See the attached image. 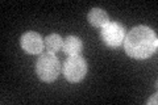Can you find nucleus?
Listing matches in <instances>:
<instances>
[{
	"label": "nucleus",
	"mask_w": 158,
	"mask_h": 105,
	"mask_svg": "<svg viewBox=\"0 0 158 105\" xmlns=\"http://www.w3.org/2000/svg\"><path fill=\"white\" fill-rule=\"evenodd\" d=\"M158 39L149 26L133 28L124 38V49L129 57L135 59H146L157 51Z\"/></svg>",
	"instance_id": "f257e3e1"
},
{
	"label": "nucleus",
	"mask_w": 158,
	"mask_h": 105,
	"mask_svg": "<svg viewBox=\"0 0 158 105\" xmlns=\"http://www.w3.org/2000/svg\"><path fill=\"white\" fill-rule=\"evenodd\" d=\"M61 72V63L58 58L52 53L42 54L36 62V74L42 82L52 83L58 78Z\"/></svg>",
	"instance_id": "f03ea898"
},
{
	"label": "nucleus",
	"mask_w": 158,
	"mask_h": 105,
	"mask_svg": "<svg viewBox=\"0 0 158 105\" xmlns=\"http://www.w3.org/2000/svg\"><path fill=\"white\" fill-rule=\"evenodd\" d=\"M87 74V63L81 55L69 57L63 63V75L70 83H79Z\"/></svg>",
	"instance_id": "7ed1b4c3"
},
{
	"label": "nucleus",
	"mask_w": 158,
	"mask_h": 105,
	"mask_svg": "<svg viewBox=\"0 0 158 105\" xmlns=\"http://www.w3.org/2000/svg\"><path fill=\"white\" fill-rule=\"evenodd\" d=\"M102 41L110 47H117L124 42L125 38V29L121 24L110 21L106 26L102 28L100 32Z\"/></svg>",
	"instance_id": "20e7f679"
},
{
	"label": "nucleus",
	"mask_w": 158,
	"mask_h": 105,
	"mask_svg": "<svg viewBox=\"0 0 158 105\" xmlns=\"http://www.w3.org/2000/svg\"><path fill=\"white\" fill-rule=\"evenodd\" d=\"M21 47L28 54H40L44 50V39L36 32H27L21 37Z\"/></svg>",
	"instance_id": "39448f33"
},
{
	"label": "nucleus",
	"mask_w": 158,
	"mask_h": 105,
	"mask_svg": "<svg viewBox=\"0 0 158 105\" xmlns=\"http://www.w3.org/2000/svg\"><path fill=\"white\" fill-rule=\"evenodd\" d=\"M82 39L77 36H69L63 39L62 50L63 53H66L69 57L71 55H79V53L82 51Z\"/></svg>",
	"instance_id": "423d86ee"
},
{
	"label": "nucleus",
	"mask_w": 158,
	"mask_h": 105,
	"mask_svg": "<svg viewBox=\"0 0 158 105\" xmlns=\"http://www.w3.org/2000/svg\"><path fill=\"white\" fill-rule=\"evenodd\" d=\"M88 21L92 26L95 28H103L110 22V17L108 13L102 8H92L90 13H88Z\"/></svg>",
	"instance_id": "0eeeda50"
},
{
	"label": "nucleus",
	"mask_w": 158,
	"mask_h": 105,
	"mask_svg": "<svg viewBox=\"0 0 158 105\" xmlns=\"http://www.w3.org/2000/svg\"><path fill=\"white\" fill-rule=\"evenodd\" d=\"M44 43H45V47L48 50V53H57L59 51V50L62 49V45H63V39L61 38V36L59 34H49V36L45 38V41H44Z\"/></svg>",
	"instance_id": "6e6552de"
},
{
	"label": "nucleus",
	"mask_w": 158,
	"mask_h": 105,
	"mask_svg": "<svg viewBox=\"0 0 158 105\" xmlns=\"http://www.w3.org/2000/svg\"><path fill=\"white\" fill-rule=\"evenodd\" d=\"M148 104H149V105H150V104H154V105H156V104H157V95H154V97H152L149 101H148Z\"/></svg>",
	"instance_id": "1a4fd4ad"
}]
</instances>
